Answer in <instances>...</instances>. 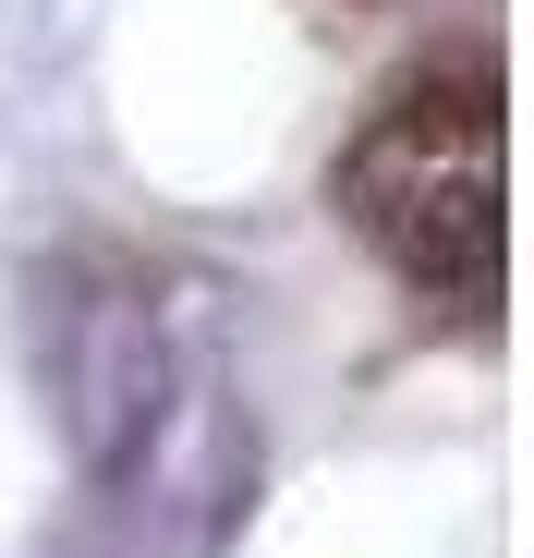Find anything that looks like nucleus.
I'll list each match as a JSON object with an SVG mask.
<instances>
[{
  "instance_id": "obj_1",
  "label": "nucleus",
  "mask_w": 534,
  "mask_h": 558,
  "mask_svg": "<svg viewBox=\"0 0 534 558\" xmlns=\"http://www.w3.org/2000/svg\"><path fill=\"white\" fill-rule=\"evenodd\" d=\"M328 219L365 243L413 304L498 316L510 292V73L498 49H437L340 134Z\"/></svg>"
},
{
  "instance_id": "obj_2",
  "label": "nucleus",
  "mask_w": 534,
  "mask_h": 558,
  "mask_svg": "<svg viewBox=\"0 0 534 558\" xmlns=\"http://www.w3.org/2000/svg\"><path fill=\"white\" fill-rule=\"evenodd\" d=\"M49 377H61V425L85 449V474L134 486L158 461V437L183 425V401H207V352L183 340V316L158 304V279L134 255H98V267L61 279Z\"/></svg>"
}]
</instances>
